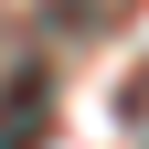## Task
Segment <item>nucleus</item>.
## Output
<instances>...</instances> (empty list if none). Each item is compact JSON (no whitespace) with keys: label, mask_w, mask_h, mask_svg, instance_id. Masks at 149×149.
I'll return each mask as SVG.
<instances>
[{"label":"nucleus","mask_w":149,"mask_h":149,"mask_svg":"<svg viewBox=\"0 0 149 149\" xmlns=\"http://www.w3.org/2000/svg\"><path fill=\"white\" fill-rule=\"evenodd\" d=\"M32 139H43V85L0 96V149H32Z\"/></svg>","instance_id":"f257e3e1"}]
</instances>
